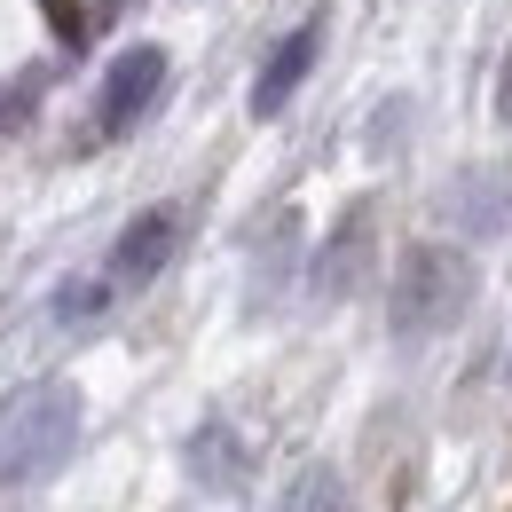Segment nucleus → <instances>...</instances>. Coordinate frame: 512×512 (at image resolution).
Masks as SVG:
<instances>
[{
  "mask_svg": "<svg viewBox=\"0 0 512 512\" xmlns=\"http://www.w3.org/2000/svg\"><path fill=\"white\" fill-rule=\"evenodd\" d=\"M71 449H79V394L64 379L24 386L0 410V489H32V481L64 473Z\"/></svg>",
  "mask_w": 512,
  "mask_h": 512,
  "instance_id": "1",
  "label": "nucleus"
},
{
  "mask_svg": "<svg viewBox=\"0 0 512 512\" xmlns=\"http://www.w3.org/2000/svg\"><path fill=\"white\" fill-rule=\"evenodd\" d=\"M473 300V268L449 245H410L402 253V276H394V339H434L465 316Z\"/></svg>",
  "mask_w": 512,
  "mask_h": 512,
  "instance_id": "2",
  "label": "nucleus"
},
{
  "mask_svg": "<svg viewBox=\"0 0 512 512\" xmlns=\"http://www.w3.org/2000/svg\"><path fill=\"white\" fill-rule=\"evenodd\" d=\"M158 87H166V48H127L119 64L103 71L95 127H103V134H134V127H142V111L158 103Z\"/></svg>",
  "mask_w": 512,
  "mask_h": 512,
  "instance_id": "3",
  "label": "nucleus"
},
{
  "mask_svg": "<svg viewBox=\"0 0 512 512\" xmlns=\"http://www.w3.org/2000/svg\"><path fill=\"white\" fill-rule=\"evenodd\" d=\"M182 245V205H150V213H134L127 229H119V245H111V284H150L166 260Z\"/></svg>",
  "mask_w": 512,
  "mask_h": 512,
  "instance_id": "4",
  "label": "nucleus"
},
{
  "mask_svg": "<svg viewBox=\"0 0 512 512\" xmlns=\"http://www.w3.org/2000/svg\"><path fill=\"white\" fill-rule=\"evenodd\" d=\"M316 56H323V24H300V32L276 40V56H268L260 79H253V111H260V119H276V111L300 95V79L316 71Z\"/></svg>",
  "mask_w": 512,
  "mask_h": 512,
  "instance_id": "5",
  "label": "nucleus"
},
{
  "mask_svg": "<svg viewBox=\"0 0 512 512\" xmlns=\"http://www.w3.org/2000/svg\"><path fill=\"white\" fill-rule=\"evenodd\" d=\"M182 465H190L197 489H237V481H245V442H237V426H229V418H205L190 434V449H182Z\"/></svg>",
  "mask_w": 512,
  "mask_h": 512,
  "instance_id": "6",
  "label": "nucleus"
},
{
  "mask_svg": "<svg viewBox=\"0 0 512 512\" xmlns=\"http://www.w3.org/2000/svg\"><path fill=\"white\" fill-rule=\"evenodd\" d=\"M103 308H111V276H103V284H64V292H56V316L64 323H95Z\"/></svg>",
  "mask_w": 512,
  "mask_h": 512,
  "instance_id": "7",
  "label": "nucleus"
},
{
  "mask_svg": "<svg viewBox=\"0 0 512 512\" xmlns=\"http://www.w3.org/2000/svg\"><path fill=\"white\" fill-rule=\"evenodd\" d=\"M292 512H347V489H339V473H308V481L292 489Z\"/></svg>",
  "mask_w": 512,
  "mask_h": 512,
  "instance_id": "8",
  "label": "nucleus"
},
{
  "mask_svg": "<svg viewBox=\"0 0 512 512\" xmlns=\"http://www.w3.org/2000/svg\"><path fill=\"white\" fill-rule=\"evenodd\" d=\"M32 103H40V71H24V79H8V87H0V127H16V119H32Z\"/></svg>",
  "mask_w": 512,
  "mask_h": 512,
  "instance_id": "9",
  "label": "nucleus"
},
{
  "mask_svg": "<svg viewBox=\"0 0 512 512\" xmlns=\"http://www.w3.org/2000/svg\"><path fill=\"white\" fill-rule=\"evenodd\" d=\"M497 111L512 119V56H505V87H497Z\"/></svg>",
  "mask_w": 512,
  "mask_h": 512,
  "instance_id": "10",
  "label": "nucleus"
},
{
  "mask_svg": "<svg viewBox=\"0 0 512 512\" xmlns=\"http://www.w3.org/2000/svg\"><path fill=\"white\" fill-rule=\"evenodd\" d=\"M103 8H127V0H103Z\"/></svg>",
  "mask_w": 512,
  "mask_h": 512,
  "instance_id": "11",
  "label": "nucleus"
}]
</instances>
